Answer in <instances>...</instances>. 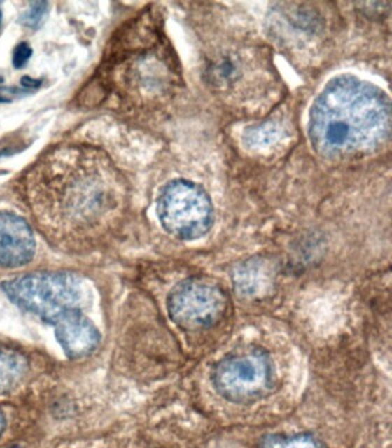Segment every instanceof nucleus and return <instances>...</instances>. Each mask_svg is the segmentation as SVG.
Returning a JSON list of instances; mask_svg holds the SVG:
<instances>
[{"label": "nucleus", "instance_id": "obj_1", "mask_svg": "<svg viewBox=\"0 0 392 448\" xmlns=\"http://www.w3.org/2000/svg\"><path fill=\"white\" fill-rule=\"evenodd\" d=\"M121 181L106 154L67 146L46 154L27 179L32 209L44 220L88 225L103 220L121 197Z\"/></svg>", "mask_w": 392, "mask_h": 448}, {"label": "nucleus", "instance_id": "obj_2", "mask_svg": "<svg viewBox=\"0 0 392 448\" xmlns=\"http://www.w3.org/2000/svg\"><path fill=\"white\" fill-rule=\"evenodd\" d=\"M391 129L389 97L354 76L331 80L309 113L313 148L332 160L373 153L386 144Z\"/></svg>", "mask_w": 392, "mask_h": 448}, {"label": "nucleus", "instance_id": "obj_3", "mask_svg": "<svg viewBox=\"0 0 392 448\" xmlns=\"http://www.w3.org/2000/svg\"><path fill=\"white\" fill-rule=\"evenodd\" d=\"M1 288L18 307L52 326L71 314L83 313L90 300L88 285L71 272H34L5 282Z\"/></svg>", "mask_w": 392, "mask_h": 448}, {"label": "nucleus", "instance_id": "obj_4", "mask_svg": "<svg viewBox=\"0 0 392 448\" xmlns=\"http://www.w3.org/2000/svg\"><path fill=\"white\" fill-rule=\"evenodd\" d=\"M157 214L168 234L181 240L204 237L214 223L209 195L196 183L174 179L161 189Z\"/></svg>", "mask_w": 392, "mask_h": 448}, {"label": "nucleus", "instance_id": "obj_5", "mask_svg": "<svg viewBox=\"0 0 392 448\" xmlns=\"http://www.w3.org/2000/svg\"><path fill=\"white\" fill-rule=\"evenodd\" d=\"M212 383L225 400L241 405L255 402L273 388V363L260 349L232 353L213 369Z\"/></svg>", "mask_w": 392, "mask_h": 448}, {"label": "nucleus", "instance_id": "obj_6", "mask_svg": "<svg viewBox=\"0 0 392 448\" xmlns=\"http://www.w3.org/2000/svg\"><path fill=\"white\" fill-rule=\"evenodd\" d=\"M167 311L177 327L187 331L209 329L227 312V295L212 281L189 279L175 285L167 298Z\"/></svg>", "mask_w": 392, "mask_h": 448}, {"label": "nucleus", "instance_id": "obj_7", "mask_svg": "<svg viewBox=\"0 0 392 448\" xmlns=\"http://www.w3.org/2000/svg\"><path fill=\"white\" fill-rule=\"evenodd\" d=\"M35 251V236L26 220L10 211H0V267L26 266Z\"/></svg>", "mask_w": 392, "mask_h": 448}, {"label": "nucleus", "instance_id": "obj_8", "mask_svg": "<svg viewBox=\"0 0 392 448\" xmlns=\"http://www.w3.org/2000/svg\"><path fill=\"white\" fill-rule=\"evenodd\" d=\"M55 327L57 342L68 358H84L99 345V331L84 313L71 314Z\"/></svg>", "mask_w": 392, "mask_h": 448}, {"label": "nucleus", "instance_id": "obj_9", "mask_svg": "<svg viewBox=\"0 0 392 448\" xmlns=\"http://www.w3.org/2000/svg\"><path fill=\"white\" fill-rule=\"evenodd\" d=\"M26 358L12 349H0V394H6L20 384L26 376Z\"/></svg>", "mask_w": 392, "mask_h": 448}, {"label": "nucleus", "instance_id": "obj_10", "mask_svg": "<svg viewBox=\"0 0 392 448\" xmlns=\"http://www.w3.org/2000/svg\"><path fill=\"white\" fill-rule=\"evenodd\" d=\"M260 448H323L312 435H273L265 439Z\"/></svg>", "mask_w": 392, "mask_h": 448}, {"label": "nucleus", "instance_id": "obj_11", "mask_svg": "<svg viewBox=\"0 0 392 448\" xmlns=\"http://www.w3.org/2000/svg\"><path fill=\"white\" fill-rule=\"evenodd\" d=\"M48 4L46 1H35L30 5L29 10L24 12L19 19V22L24 27L37 29L48 13Z\"/></svg>", "mask_w": 392, "mask_h": 448}, {"label": "nucleus", "instance_id": "obj_12", "mask_svg": "<svg viewBox=\"0 0 392 448\" xmlns=\"http://www.w3.org/2000/svg\"><path fill=\"white\" fill-rule=\"evenodd\" d=\"M32 55V48L28 43L23 42L20 43L13 52V66L16 69H21V68L26 66L27 62L29 61Z\"/></svg>", "mask_w": 392, "mask_h": 448}, {"label": "nucleus", "instance_id": "obj_13", "mask_svg": "<svg viewBox=\"0 0 392 448\" xmlns=\"http://www.w3.org/2000/svg\"><path fill=\"white\" fill-rule=\"evenodd\" d=\"M21 84H22L23 87L26 88V89H37V88L41 87L42 80H34V78L29 76H23L22 80H21Z\"/></svg>", "mask_w": 392, "mask_h": 448}, {"label": "nucleus", "instance_id": "obj_14", "mask_svg": "<svg viewBox=\"0 0 392 448\" xmlns=\"http://www.w3.org/2000/svg\"><path fill=\"white\" fill-rule=\"evenodd\" d=\"M5 417H4L3 414L0 412V435H3L4 429H5Z\"/></svg>", "mask_w": 392, "mask_h": 448}, {"label": "nucleus", "instance_id": "obj_15", "mask_svg": "<svg viewBox=\"0 0 392 448\" xmlns=\"http://www.w3.org/2000/svg\"><path fill=\"white\" fill-rule=\"evenodd\" d=\"M1 21H3V12H1V8H0V26H1Z\"/></svg>", "mask_w": 392, "mask_h": 448}, {"label": "nucleus", "instance_id": "obj_16", "mask_svg": "<svg viewBox=\"0 0 392 448\" xmlns=\"http://www.w3.org/2000/svg\"><path fill=\"white\" fill-rule=\"evenodd\" d=\"M1 82H3V77H0V83H1Z\"/></svg>", "mask_w": 392, "mask_h": 448}]
</instances>
